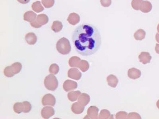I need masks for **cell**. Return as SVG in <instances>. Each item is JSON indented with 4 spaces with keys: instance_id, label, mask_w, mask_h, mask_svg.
Returning <instances> with one entry per match:
<instances>
[{
    "instance_id": "4316f807",
    "label": "cell",
    "mask_w": 159,
    "mask_h": 119,
    "mask_svg": "<svg viewBox=\"0 0 159 119\" xmlns=\"http://www.w3.org/2000/svg\"><path fill=\"white\" fill-rule=\"evenodd\" d=\"M81 61L80 58L77 57H73L70 59L69 65L72 67H78Z\"/></svg>"
},
{
    "instance_id": "4dcf8cb0",
    "label": "cell",
    "mask_w": 159,
    "mask_h": 119,
    "mask_svg": "<svg viewBox=\"0 0 159 119\" xmlns=\"http://www.w3.org/2000/svg\"><path fill=\"white\" fill-rule=\"evenodd\" d=\"M128 114L126 112L121 111L118 112L116 115V119H126L127 117Z\"/></svg>"
},
{
    "instance_id": "4fadbf2b",
    "label": "cell",
    "mask_w": 159,
    "mask_h": 119,
    "mask_svg": "<svg viewBox=\"0 0 159 119\" xmlns=\"http://www.w3.org/2000/svg\"><path fill=\"white\" fill-rule=\"evenodd\" d=\"M141 75V72L139 69L131 68L128 71V76L130 79H136L140 78Z\"/></svg>"
},
{
    "instance_id": "52a82bcc",
    "label": "cell",
    "mask_w": 159,
    "mask_h": 119,
    "mask_svg": "<svg viewBox=\"0 0 159 119\" xmlns=\"http://www.w3.org/2000/svg\"><path fill=\"white\" fill-rule=\"evenodd\" d=\"M56 103V99L55 96L51 94H47L43 97L42 103L44 106L50 105L54 106Z\"/></svg>"
},
{
    "instance_id": "d590c367",
    "label": "cell",
    "mask_w": 159,
    "mask_h": 119,
    "mask_svg": "<svg viewBox=\"0 0 159 119\" xmlns=\"http://www.w3.org/2000/svg\"><path fill=\"white\" fill-rule=\"evenodd\" d=\"M156 40H157V42L159 43V33H157L156 36Z\"/></svg>"
},
{
    "instance_id": "836d02e7",
    "label": "cell",
    "mask_w": 159,
    "mask_h": 119,
    "mask_svg": "<svg viewBox=\"0 0 159 119\" xmlns=\"http://www.w3.org/2000/svg\"><path fill=\"white\" fill-rule=\"evenodd\" d=\"M17 1L21 4H26L30 1V0H17Z\"/></svg>"
},
{
    "instance_id": "603a6c76",
    "label": "cell",
    "mask_w": 159,
    "mask_h": 119,
    "mask_svg": "<svg viewBox=\"0 0 159 119\" xmlns=\"http://www.w3.org/2000/svg\"><path fill=\"white\" fill-rule=\"evenodd\" d=\"M33 10L37 13H40L44 10V7L41 5V2L39 1H36L33 3L32 5Z\"/></svg>"
},
{
    "instance_id": "8992f818",
    "label": "cell",
    "mask_w": 159,
    "mask_h": 119,
    "mask_svg": "<svg viewBox=\"0 0 159 119\" xmlns=\"http://www.w3.org/2000/svg\"><path fill=\"white\" fill-rule=\"evenodd\" d=\"M49 22V18L47 15L42 14L39 15L34 21L30 22L31 26L36 28H41L43 25L46 24Z\"/></svg>"
},
{
    "instance_id": "30bf717a",
    "label": "cell",
    "mask_w": 159,
    "mask_h": 119,
    "mask_svg": "<svg viewBox=\"0 0 159 119\" xmlns=\"http://www.w3.org/2000/svg\"><path fill=\"white\" fill-rule=\"evenodd\" d=\"M68 76L71 79L79 80L82 77L81 73L76 68H71L68 72Z\"/></svg>"
},
{
    "instance_id": "e0dca14e",
    "label": "cell",
    "mask_w": 159,
    "mask_h": 119,
    "mask_svg": "<svg viewBox=\"0 0 159 119\" xmlns=\"http://www.w3.org/2000/svg\"><path fill=\"white\" fill-rule=\"evenodd\" d=\"M84 108V106L82 105L78 102L72 104L71 110L72 112L75 114H79L83 113Z\"/></svg>"
},
{
    "instance_id": "8fae6325",
    "label": "cell",
    "mask_w": 159,
    "mask_h": 119,
    "mask_svg": "<svg viewBox=\"0 0 159 119\" xmlns=\"http://www.w3.org/2000/svg\"><path fill=\"white\" fill-rule=\"evenodd\" d=\"M139 61L143 64L150 63L152 59V56L150 53L146 52H143L141 53L139 56Z\"/></svg>"
},
{
    "instance_id": "5b68a950",
    "label": "cell",
    "mask_w": 159,
    "mask_h": 119,
    "mask_svg": "<svg viewBox=\"0 0 159 119\" xmlns=\"http://www.w3.org/2000/svg\"><path fill=\"white\" fill-rule=\"evenodd\" d=\"M31 109V105L27 101L24 102L23 103H16L14 106V111L17 114H20L22 112L25 113H29Z\"/></svg>"
},
{
    "instance_id": "9a60e30c",
    "label": "cell",
    "mask_w": 159,
    "mask_h": 119,
    "mask_svg": "<svg viewBox=\"0 0 159 119\" xmlns=\"http://www.w3.org/2000/svg\"><path fill=\"white\" fill-rule=\"evenodd\" d=\"M37 15L32 11H27L24 15V20L29 22H31L36 20Z\"/></svg>"
},
{
    "instance_id": "e575fe53",
    "label": "cell",
    "mask_w": 159,
    "mask_h": 119,
    "mask_svg": "<svg viewBox=\"0 0 159 119\" xmlns=\"http://www.w3.org/2000/svg\"><path fill=\"white\" fill-rule=\"evenodd\" d=\"M155 50L156 52L157 53V54H159V44H156Z\"/></svg>"
},
{
    "instance_id": "484cf974",
    "label": "cell",
    "mask_w": 159,
    "mask_h": 119,
    "mask_svg": "<svg viewBox=\"0 0 159 119\" xmlns=\"http://www.w3.org/2000/svg\"><path fill=\"white\" fill-rule=\"evenodd\" d=\"M78 68H79L82 72H86L89 68L88 62L85 60H81Z\"/></svg>"
},
{
    "instance_id": "3957f363",
    "label": "cell",
    "mask_w": 159,
    "mask_h": 119,
    "mask_svg": "<svg viewBox=\"0 0 159 119\" xmlns=\"http://www.w3.org/2000/svg\"><path fill=\"white\" fill-rule=\"evenodd\" d=\"M44 84L48 90L54 91L58 87V80L55 75L50 74L45 77L44 80Z\"/></svg>"
},
{
    "instance_id": "1f68e13d",
    "label": "cell",
    "mask_w": 159,
    "mask_h": 119,
    "mask_svg": "<svg viewBox=\"0 0 159 119\" xmlns=\"http://www.w3.org/2000/svg\"><path fill=\"white\" fill-rule=\"evenodd\" d=\"M127 119H141L140 116L136 113H131L127 115Z\"/></svg>"
},
{
    "instance_id": "9c48e42d",
    "label": "cell",
    "mask_w": 159,
    "mask_h": 119,
    "mask_svg": "<svg viewBox=\"0 0 159 119\" xmlns=\"http://www.w3.org/2000/svg\"><path fill=\"white\" fill-rule=\"evenodd\" d=\"M78 87L77 83L74 81L67 80L63 83V87L64 90L66 92L75 90Z\"/></svg>"
},
{
    "instance_id": "f1b7e54d",
    "label": "cell",
    "mask_w": 159,
    "mask_h": 119,
    "mask_svg": "<svg viewBox=\"0 0 159 119\" xmlns=\"http://www.w3.org/2000/svg\"><path fill=\"white\" fill-rule=\"evenodd\" d=\"M42 3L45 8H51L55 3V0H42Z\"/></svg>"
},
{
    "instance_id": "d4e9b609",
    "label": "cell",
    "mask_w": 159,
    "mask_h": 119,
    "mask_svg": "<svg viewBox=\"0 0 159 119\" xmlns=\"http://www.w3.org/2000/svg\"><path fill=\"white\" fill-rule=\"evenodd\" d=\"M99 119H113V117L111 115L109 111L104 109L100 112L99 116Z\"/></svg>"
},
{
    "instance_id": "83f0119b",
    "label": "cell",
    "mask_w": 159,
    "mask_h": 119,
    "mask_svg": "<svg viewBox=\"0 0 159 119\" xmlns=\"http://www.w3.org/2000/svg\"><path fill=\"white\" fill-rule=\"evenodd\" d=\"M143 0H132L131 6L132 8L136 11L140 10L141 5Z\"/></svg>"
},
{
    "instance_id": "7a4b0ae2",
    "label": "cell",
    "mask_w": 159,
    "mask_h": 119,
    "mask_svg": "<svg viewBox=\"0 0 159 119\" xmlns=\"http://www.w3.org/2000/svg\"><path fill=\"white\" fill-rule=\"evenodd\" d=\"M57 50L62 55H67L71 52V47L69 40L62 37L58 40L56 44Z\"/></svg>"
},
{
    "instance_id": "d6986e66",
    "label": "cell",
    "mask_w": 159,
    "mask_h": 119,
    "mask_svg": "<svg viewBox=\"0 0 159 119\" xmlns=\"http://www.w3.org/2000/svg\"><path fill=\"white\" fill-rule=\"evenodd\" d=\"M107 83L109 86L113 88H115L118 84V80L115 75H110L107 78Z\"/></svg>"
},
{
    "instance_id": "7402d4cb",
    "label": "cell",
    "mask_w": 159,
    "mask_h": 119,
    "mask_svg": "<svg viewBox=\"0 0 159 119\" xmlns=\"http://www.w3.org/2000/svg\"><path fill=\"white\" fill-rule=\"evenodd\" d=\"M63 28V25L62 22L58 21H55L53 22L51 29L55 33H58L62 30Z\"/></svg>"
},
{
    "instance_id": "6da1fadb",
    "label": "cell",
    "mask_w": 159,
    "mask_h": 119,
    "mask_svg": "<svg viewBox=\"0 0 159 119\" xmlns=\"http://www.w3.org/2000/svg\"><path fill=\"white\" fill-rule=\"evenodd\" d=\"M72 39L76 52L84 57L94 54L101 45L100 32L91 24L84 23L78 26L72 33Z\"/></svg>"
},
{
    "instance_id": "2e32d148",
    "label": "cell",
    "mask_w": 159,
    "mask_h": 119,
    "mask_svg": "<svg viewBox=\"0 0 159 119\" xmlns=\"http://www.w3.org/2000/svg\"><path fill=\"white\" fill-rule=\"evenodd\" d=\"M152 6L151 2L147 1H143L141 5L140 10L143 13H148L151 11L153 7Z\"/></svg>"
},
{
    "instance_id": "ba28073f",
    "label": "cell",
    "mask_w": 159,
    "mask_h": 119,
    "mask_svg": "<svg viewBox=\"0 0 159 119\" xmlns=\"http://www.w3.org/2000/svg\"><path fill=\"white\" fill-rule=\"evenodd\" d=\"M99 109L95 106H90L88 109L87 115L84 119H97L98 118Z\"/></svg>"
},
{
    "instance_id": "8d00e7d4",
    "label": "cell",
    "mask_w": 159,
    "mask_h": 119,
    "mask_svg": "<svg viewBox=\"0 0 159 119\" xmlns=\"http://www.w3.org/2000/svg\"><path fill=\"white\" fill-rule=\"evenodd\" d=\"M157 108H158L159 109V100L158 101H157Z\"/></svg>"
},
{
    "instance_id": "277c9868",
    "label": "cell",
    "mask_w": 159,
    "mask_h": 119,
    "mask_svg": "<svg viewBox=\"0 0 159 119\" xmlns=\"http://www.w3.org/2000/svg\"><path fill=\"white\" fill-rule=\"evenodd\" d=\"M22 65L20 63L15 62L11 66L6 67L4 70V74L8 78L13 77L15 74H19L21 70Z\"/></svg>"
},
{
    "instance_id": "cb8c5ba5",
    "label": "cell",
    "mask_w": 159,
    "mask_h": 119,
    "mask_svg": "<svg viewBox=\"0 0 159 119\" xmlns=\"http://www.w3.org/2000/svg\"><path fill=\"white\" fill-rule=\"evenodd\" d=\"M81 94V92L80 91H72L70 92L68 94V97L69 100L72 102L75 101L78 99Z\"/></svg>"
},
{
    "instance_id": "5bb4252c",
    "label": "cell",
    "mask_w": 159,
    "mask_h": 119,
    "mask_svg": "<svg viewBox=\"0 0 159 119\" xmlns=\"http://www.w3.org/2000/svg\"><path fill=\"white\" fill-rule=\"evenodd\" d=\"M67 20L70 24L75 26L80 21V17L77 14L72 13L70 14Z\"/></svg>"
},
{
    "instance_id": "7c38bea8",
    "label": "cell",
    "mask_w": 159,
    "mask_h": 119,
    "mask_svg": "<svg viewBox=\"0 0 159 119\" xmlns=\"http://www.w3.org/2000/svg\"><path fill=\"white\" fill-rule=\"evenodd\" d=\"M55 114V111L53 108L47 106L41 110L42 117L44 119H48L52 117Z\"/></svg>"
},
{
    "instance_id": "f546056e",
    "label": "cell",
    "mask_w": 159,
    "mask_h": 119,
    "mask_svg": "<svg viewBox=\"0 0 159 119\" xmlns=\"http://www.w3.org/2000/svg\"><path fill=\"white\" fill-rule=\"evenodd\" d=\"M59 67L58 65L55 64H54L50 66L49 68V72L51 73L54 74L55 75L58 74L59 71Z\"/></svg>"
},
{
    "instance_id": "74e56055",
    "label": "cell",
    "mask_w": 159,
    "mask_h": 119,
    "mask_svg": "<svg viewBox=\"0 0 159 119\" xmlns=\"http://www.w3.org/2000/svg\"><path fill=\"white\" fill-rule=\"evenodd\" d=\"M157 32H158L159 33V24L158 25V26H157Z\"/></svg>"
},
{
    "instance_id": "d6a6232c",
    "label": "cell",
    "mask_w": 159,
    "mask_h": 119,
    "mask_svg": "<svg viewBox=\"0 0 159 119\" xmlns=\"http://www.w3.org/2000/svg\"><path fill=\"white\" fill-rule=\"evenodd\" d=\"M111 0H100L101 5L104 7H108L111 4Z\"/></svg>"
},
{
    "instance_id": "ac0fdd59",
    "label": "cell",
    "mask_w": 159,
    "mask_h": 119,
    "mask_svg": "<svg viewBox=\"0 0 159 119\" xmlns=\"http://www.w3.org/2000/svg\"><path fill=\"white\" fill-rule=\"evenodd\" d=\"M26 42L30 45H33L37 42V37L35 33H28L26 34L25 37Z\"/></svg>"
},
{
    "instance_id": "ffe728a7",
    "label": "cell",
    "mask_w": 159,
    "mask_h": 119,
    "mask_svg": "<svg viewBox=\"0 0 159 119\" xmlns=\"http://www.w3.org/2000/svg\"><path fill=\"white\" fill-rule=\"evenodd\" d=\"M90 101V96L86 93H82L78 98V102L84 106H86Z\"/></svg>"
},
{
    "instance_id": "44dd1931",
    "label": "cell",
    "mask_w": 159,
    "mask_h": 119,
    "mask_svg": "<svg viewBox=\"0 0 159 119\" xmlns=\"http://www.w3.org/2000/svg\"><path fill=\"white\" fill-rule=\"evenodd\" d=\"M146 32L143 29H138L134 35L135 40H142L145 37Z\"/></svg>"
}]
</instances>
